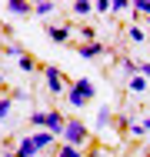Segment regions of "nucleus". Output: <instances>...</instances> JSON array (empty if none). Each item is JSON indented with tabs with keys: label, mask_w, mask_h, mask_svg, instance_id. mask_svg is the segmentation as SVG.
I'll return each instance as SVG.
<instances>
[{
	"label": "nucleus",
	"mask_w": 150,
	"mask_h": 157,
	"mask_svg": "<svg viewBox=\"0 0 150 157\" xmlns=\"http://www.w3.org/2000/svg\"><path fill=\"white\" fill-rule=\"evenodd\" d=\"M77 54H80V57H87V60H93V57H103V54H107V47H103L100 40H93V44H84V47H77Z\"/></svg>",
	"instance_id": "nucleus-5"
},
{
	"label": "nucleus",
	"mask_w": 150,
	"mask_h": 157,
	"mask_svg": "<svg viewBox=\"0 0 150 157\" xmlns=\"http://www.w3.org/2000/svg\"><path fill=\"white\" fill-rule=\"evenodd\" d=\"M17 157H37L40 151H37V144H33V137H20V144H17V151H13Z\"/></svg>",
	"instance_id": "nucleus-6"
},
{
	"label": "nucleus",
	"mask_w": 150,
	"mask_h": 157,
	"mask_svg": "<svg viewBox=\"0 0 150 157\" xmlns=\"http://www.w3.org/2000/svg\"><path fill=\"white\" fill-rule=\"evenodd\" d=\"M54 140H57V137H54L50 130H37V134H33V144H37V151H47V147H54Z\"/></svg>",
	"instance_id": "nucleus-7"
},
{
	"label": "nucleus",
	"mask_w": 150,
	"mask_h": 157,
	"mask_svg": "<svg viewBox=\"0 0 150 157\" xmlns=\"http://www.w3.org/2000/svg\"><path fill=\"white\" fill-rule=\"evenodd\" d=\"M130 40H137V44H144V30H140V27H130Z\"/></svg>",
	"instance_id": "nucleus-21"
},
{
	"label": "nucleus",
	"mask_w": 150,
	"mask_h": 157,
	"mask_svg": "<svg viewBox=\"0 0 150 157\" xmlns=\"http://www.w3.org/2000/svg\"><path fill=\"white\" fill-rule=\"evenodd\" d=\"M60 137H63V144H70V147H84V144L90 140V130L80 124V121H67Z\"/></svg>",
	"instance_id": "nucleus-2"
},
{
	"label": "nucleus",
	"mask_w": 150,
	"mask_h": 157,
	"mask_svg": "<svg viewBox=\"0 0 150 157\" xmlns=\"http://www.w3.org/2000/svg\"><path fill=\"white\" fill-rule=\"evenodd\" d=\"M0 90H3V74H0Z\"/></svg>",
	"instance_id": "nucleus-24"
},
{
	"label": "nucleus",
	"mask_w": 150,
	"mask_h": 157,
	"mask_svg": "<svg viewBox=\"0 0 150 157\" xmlns=\"http://www.w3.org/2000/svg\"><path fill=\"white\" fill-rule=\"evenodd\" d=\"M147 24H150V17H147Z\"/></svg>",
	"instance_id": "nucleus-26"
},
{
	"label": "nucleus",
	"mask_w": 150,
	"mask_h": 157,
	"mask_svg": "<svg viewBox=\"0 0 150 157\" xmlns=\"http://www.w3.org/2000/svg\"><path fill=\"white\" fill-rule=\"evenodd\" d=\"M20 70H24V74H30V70H37V60H33L30 54H24V57H20Z\"/></svg>",
	"instance_id": "nucleus-13"
},
{
	"label": "nucleus",
	"mask_w": 150,
	"mask_h": 157,
	"mask_svg": "<svg viewBox=\"0 0 150 157\" xmlns=\"http://www.w3.org/2000/svg\"><path fill=\"white\" fill-rule=\"evenodd\" d=\"M7 54H10V57H17V60L24 57V50H20V44H7Z\"/></svg>",
	"instance_id": "nucleus-19"
},
{
	"label": "nucleus",
	"mask_w": 150,
	"mask_h": 157,
	"mask_svg": "<svg viewBox=\"0 0 150 157\" xmlns=\"http://www.w3.org/2000/svg\"><path fill=\"white\" fill-rule=\"evenodd\" d=\"M110 10H117V13H127V10H130V3H127V0H114V3H110Z\"/></svg>",
	"instance_id": "nucleus-18"
},
{
	"label": "nucleus",
	"mask_w": 150,
	"mask_h": 157,
	"mask_svg": "<svg viewBox=\"0 0 150 157\" xmlns=\"http://www.w3.org/2000/svg\"><path fill=\"white\" fill-rule=\"evenodd\" d=\"M63 124H67V121H63V114H60L57 107H50V110H43V121H40V130H50L54 137H60V134H63Z\"/></svg>",
	"instance_id": "nucleus-3"
},
{
	"label": "nucleus",
	"mask_w": 150,
	"mask_h": 157,
	"mask_svg": "<svg viewBox=\"0 0 150 157\" xmlns=\"http://www.w3.org/2000/svg\"><path fill=\"white\" fill-rule=\"evenodd\" d=\"M7 10H10V13H17V17H27V13H33V3H27V0H10V3H7Z\"/></svg>",
	"instance_id": "nucleus-9"
},
{
	"label": "nucleus",
	"mask_w": 150,
	"mask_h": 157,
	"mask_svg": "<svg viewBox=\"0 0 150 157\" xmlns=\"http://www.w3.org/2000/svg\"><path fill=\"white\" fill-rule=\"evenodd\" d=\"M43 80H47L50 94H63V77H60L57 67H43Z\"/></svg>",
	"instance_id": "nucleus-4"
},
{
	"label": "nucleus",
	"mask_w": 150,
	"mask_h": 157,
	"mask_svg": "<svg viewBox=\"0 0 150 157\" xmlns=\"http://www.w3.org/2000/svg\"><path fill=\"white\" fill-rule=\"evenodd\" d=\"M130 134H133V137H140V134H147V130H144V124H130Z\"/></svg>",
	"instance_id": "nucleus-22"
},
{
	"label": "nucleus",
	"mask_w": 150,
	"mask_h": 157,
	"mask_svg": "<svg viewBox=\"0 0 150 157\" xmlns=\"http://www.w3.org/2000/svg\"><path fill=\"white\" fill-rule=\"evenodd\" d=\"M80 37H84V40H87V44H93V40H97V33H93V27H80Z\"/></svg>",
	"instance_id": "nucleus-16"
},
{
	"label": "nucleus",
	"mask_w": 150,
	"mask_h": 157,
	"mask_svg": "<svg viewBox=\"0 0 150 157\" xmlns=\"http://www.w3.org/2000/svg\"><path fill=\"white\" fill-rule=\"evenodd\" d=\"M57 10V3L54 0H43V3H33V13H40V17H47V13H54Z\"/></svg>",
	"instance_id": "nucleus-11"
},
{
	"label": "nucleus",
	"mask_w": 150,
	"mask_h": 157,
	"mask_svg": "<svg viewBox=\"0 0 150 157\" xmlns=\"http://www.w3.org/2000/svg\"><path fill=\"white\" fill-rule=\"evenodd\" d=\"M147 157H150V154H147Z\"/></svg>",
	"instance_id": "nucleus-28"
},
{
	"label": "nucleus",
	"mask_w": 150,
	"mask_h": 157,
	"mask_svg": "<svg viewBox=\"0 0 150 157\" xmlns=\"http://www.w3.org/2000/svg\"><path fill=\"white\" fill-rule=\"evenodd\" d=\"M144 87H147V80H144L140 74H133V77H130V90H137V94H140Z\"/></svg>",
	"instance_id": "nucleus-14"
},
{
	"label": "nucleus",
	"mask_w": 150,
	"mask_h": 157,
	"mask_svg": "<svg viewBox=\"0 0 150 157\" xmlns=\"http://www.w3.org/2000/svg\"><path fill=\"white\" fill-rule=\"evenodd\" d=\"M10 107H13V104H10V97H0V121L10 114Z\"/></svg>",
	"instance_id": "nucleus-17"
},
{
	"label": "nucleus",
	"mask_w": 150,
	"mask_h": 157,
	"mask_svg": "<svg viewBox=\"0 0 150 157\" xmlns=\"http://www.w3.org/2000/svg\"><path fill=\"white\" fill-rule=\"evenodd\" d=\"M110 121H114V114H110L107 107H100V114H97V124H100V127H107Z\"/></svg>",
	"instance_id": "nucleus-15"
},
{
	"label": "nucleus",
	"mask_w": 150,
	"mask_h": 157,
	"mask_svg": "<svg viewBox=\"0 0 150 157\" xmlns=\"http://www.w3.org/2000/svg\"><path fill=\"white\" fill-rule=\"evenodd\" d=\"M90 97H93V80H90V77H80V80H77V84L67 90V100H70L77 110H80V107H87Z\"/></svg>",
	"instance_id": "nucleus-1"
},
{
	"label": "nucleus",
	"mask_w": 150,
	"mask_h": 157,
	"mask_svg": "<svg viewBox=\"0 0 150 157\" xmlns=\"http://www.w3.org/2000/svg\"><path fill=\"white\" fill-rule=\"evenodd\" d=\"M47 37H50L54 44H67V40H70V27H50V24H47Z\"/></svg>",
	"instance_id": "nucleus-8"
},
{
	"label": "nucleus",
	"mask_w": 150,
	"mask_h": 157,
	"mask_svg": "<svg viewBox=\"0 0 150 157\" xmlns=\"http://www.w3.org/2000/svg\"><path fill=\"white\" fill-rule=\"evenodd\" d=\"M93 10H97V13H110V0H100V3H93Z\"/></svg>",
	"instance_id": "nucleus-20"
},
{
	"label": "nucleus",
	"mask_w": 150,
	"mask_h": 157,
	"mask_svg": "<svg viewBox=\"0 0 150 157\" xmlns=\"http://www.w3.org/2000/svg\"><path fill=\"white\" fill-rule=\"evenodd\" d=\"M3 157H17V154H3Z\"/></svg>",
	"instance_id": "nucleus-25"
},
{
	"label": "nucleus",
	"mask_w": 150,
	"mask_h": 157,
	"mask_svg": "<svg viewBox=\"0 0 150 157\" xmlns=\"http://www.w3.org/2000/svg\"><path fill=\"white\" fill-rule=\"evenodd\" d=\"M47 157H54V154H47Z\"/></svg>",
	"instance_id": "nucleus-27"
},
{
	"label": "nucleus",
	"mask_w": 150,
	"mask_h": 157,
	"mask_svg": "<svg viewBox=\"0 0 150 157\" xmlns=\"http://www.w3.org/2000/svg\"><path fill=\"white\" fill-rule=\"evenodd\" d=\"M90 10H93V3H87V0H77L73 3V17H87Z\"/></svg>",
	"instance_id": "nucleus-12"
},
{
	"label": "nucleus",
	"mask_w": 150,
	"mask_h": 157,
	"mask_svg": "<svg viewBox=\"0 0 150 157\" xmlns=\"http://www.w3.org/2000/svg\"><path fill=\"white\" fill-rule=\"evenodd\" d=\"M54 157H84V151H80V147H70V144H60Z\"/></svg>",
	"instance_id": "nucleus-10"
},
{
	"label": "nucleus",
	"mask_w": 150,
	"mask_h": 157,
	"mask_svg": "<svg viewBox=\"0 0 150 157\" xmlns=\"http://www.w3.org/2000/svg\"><path fill=\"white\" fill-rule=\"evenodd\" d=\"M140 77H144V80L150 77V63H140Z\"/></svg>",
	"instance_id": "nucleus-23"
}]
</instances>
